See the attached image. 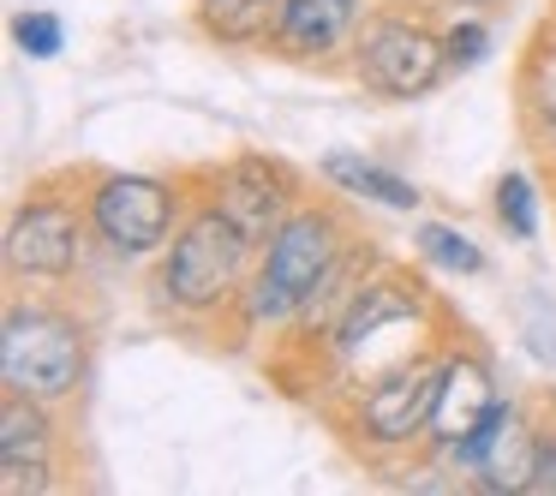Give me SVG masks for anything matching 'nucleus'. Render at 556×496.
Listing matches in <instances>:
<instances>
[{
    "label": "nucleus",
    "instance_id": "1",
    "mask_svg": "<svg viewBox=\"0 0 556 496\" xmlns=\"http://www.w3.org/2000/svg\"><path fill=\"white\" fill-rule=\"evenodd\" d=\"M455 329L443 323L431 335H419L413 347L389 353L377 371L348 377L324 395V419L353 455H425L437 424V400H443V371H448V347Z\"/></svg>",
    "mask_w": 556,
    "mask_h": 496
},
{
    "label": "nucleus",
    "instance_id": "2",
    "mask_svg": "<svg viewBox=\"0 0 556 496\" xmlns=\"http://www.w3.org/2000/svg\"><path fill=\"white\" fill-rule=\"evenodd\" d=\"M252 269H257V245L245 240L216 204L198 198L192 216L180 221V233L156 252L150 300H156V311L168 317L180 335H198L204 323H222L233 341H245L240 300H245Z\"/></svg>",
    "mask_w": 556,
    "mask_h": 496
},
{
    "label": "nucleus",
    "instance_id": "3",
    "mask_svg": "<svg viewBox=\"0 0 556 496\" xmlns=\"http://www.w3.org/2000/svg\"><path fill=\"white\" fill-rule=\"evenodd\" d=\"M359 240L353 228V209L336 204V198H317L305 192L300 209L269 233V245L257 252V269L245 281V300H240V323L245 335H281L293 317L305 311V300L317 293V281L341 264V252Z\"/></svg>",
    "mask_w": 556,
    "mask_h": 496
},
{
    "label": "nucleus",
    "instance_id": "4",
    "mask_svg": "<svg viewBox=\"0 0 556 496\" xmlns=\"http://www.w3.org/2000/svg\"><path fill=\"white\" fill-rule=\"evenodd\" d=\"M90 209H85V168L37 174L18 192L7 233H0V269L7 288H37V293H73L90 264Z\"/></svg>",
    "mask_w": 556,
    "mask_h": 496
},
{
    "label": "nucleus",
    "instance_id": "5",
    "mask_svg": "<svg viewBox=\"0 0 556 496\" xmlns=\"http://www.w3.org/2000/svg\"><path fill=\"white\" fill-rule=\"evenodd\" d=\"M90 347H97V329L78 311L73 293L7 288V311H0V389L66 407L90 377Z\"/></svg>",
    "mask_w": 556,
    "mask_h": 496
},
{
    "label": "nucleus",
    "instance_id": "6",
    "mask_svg": "<svg viewBox=\"0 0 556 496\" xmlns=\"http://www.w3.org/2000/svg\"><path fill=\"white\" fill-rule=\"evenodd\" d=\"M198 204L192 174H114L85 168V209L90 233L121 264H156V252L180 233Z\"/></svg>",
    "mask_w": 556,
    "mask_h": 496
},
{
    "label": "nucleus",
    "instance_id": "7",
    "mask_svg": "<svg viewBox=\"0 0 556 496\" xmlns=\"http://www.w3.org/2000/svg\"><path fill=\"white\" fill-rule=\"evenodd\" d=\"M437 317H448V311L419 281V269L395 264V257H377L359 276V288L348 293V305H341L336 329H329V341H324V383H317V400H324L371 347H383L389 335H401V329H413V323H437Z\"/></svg>",
    "mask_w": 556,
    "mask_h": 496
},
{
    "label": "nucleus",
    "instance_id": "8",
    "mask_svg": "<svg viewBox=\"0 0 556 496\" xmlns=\"http://www.w3.org/2000/svg\"><path fill=\"white\" fill-rule=\"evenodd\" d=\"M353 78L377 102H425L448 73L443 30L425 25L419 0H377L365 13V30L353 42Z\"/></svg>",
    "mask_w": 556,
    "mask_h": 496
},
{
    "label": "nucleus",
    "instance_id": "9",
    "mask_svg": "<svg viewBox=\"0 0 556 496\" xmlns=\"http://www.w3.org/2000/svg\"><path fill=\"white\" fill-rule=\"evenodd\" d=\"M192 180H198V198L216 204L257 252H264L269 233H276L305 198L300 174H293L281 156H264V150H240V156L216 162V168H192Z\"/></svg>",
    "mask_w": 556,
    "mask_h": 496
},
{
    "label": "nucleus",
    "instance_id": "10",
    "mask_svg": "<svg viewBox=\"0 0 556 496\" xmlns=\"http://www.w3.org/2000/svg\"><path fill=\"white\" fill-rule=\"evenodd\" d=\"M359 30H365V0H281L276 25L264 37V54L317 73V66L353 61Z\"/></svg>",
    "mask_w": 556,
    "mask_h": 496
},
{
    "label": "nucleus",
    "instance_id": "11",
    "mask_svg": "<svg viewBox=\"0 0 556 496\" xmlns=\"http://www.w3.org/2000/svg\"><path fill=\"white\" fill-rule=\"evenodd\" d=\"M503 383H496V365L484 353V341L467 335V323L455 329V347H448V371H443V400H437V424H431V443L425 455L443 460L472 424H484L496 407H503Z\"/></svg>",
    "mask_w": 556,
    "mask_h": 496
},
{
    "label": "nucleus",
    "instance_id": "12",
    "mask_svg": "<svg viewBox=\"0 0 556 496\" xmlns=\"http://www.w3.org/2000/svg\"><path fill=\"white\" fill-rule=\"evenodd\" d=\"M515 114H520V144L556 174V25L544 18L515 61Z\"/></svg>",
    "mask_w": 556,
    "mask_h": 496
},
{
    "label": "nucleus",
    "instance_id": "13",
    "mask_svg": "<svg viewBox=\"0 0 556 496\" xmlns=\"http://www.w3.org/2000/svg\"><path fill=\"white\" fill-rule=\"evenodd\" d=\"M539 424H544V395H520L508 400L503 424H496L484 460L472 467L467 484L491 496H520V491H539Z\"/></svg>",
    "mask_w": 556,
    "mask_h": 496
},
{
    "label": "nucleus",
    "instance_id": "14",
    "mask_svg": "<svg viewBox=\"0 0 556 496\" xmlns=\"http://www.w3.org/2000/svg\"><path fill=\"white\" fill-rule=\"evenodd\" d=\"M317 174H324L341 198H359V204L401 209V216L425 209V192L407 180V174L383 168V162H371V156H353V150H324V156H317Z\"/></svg>",
    "mask_w": 556,
    "mask_h": 496
},
{
    "label": "nucleus",
    "instance_id": "15",
    "mask_svg": "<svg viewBox=\"0 0 556 496\" xmlns=\"http://www.w3.org/2000/svg\"><path fill=\"white\" fill-rule=\"evenodd\" d=\"M0 455L13 460H66V419L61 400H37V395H13L0 400Z\"/></svg>",
    "mask_w": 556,
    "mask_h": 496
},
{
    "label": "nucleus",
    "instance_id": "16",
    "mask_svg": "<svg viewBox=\"0 0 556 496\" xmlns=\"http://www.w3.org/2000/svg\"><path fill=\"white\" fill-rule=\"evenodd\" d=\"M281 0H192V30L216 49H264Z\"/></svg>",
    "mask_w": 556,
    "mask_h": 496
},
{
    "label": "nucleus",
    "instance_id": "17",
    "mask_svg": "<svg viewBox=\"0 0 556 496\" xmlns=\"http://www.w3.org/2000/svg\"><path fill=\"white\" fill-rule=\"evenodd\" d=\"M413 252H419V264L431 269H448V276H484V252L467 240V233H455L448 221H413Z\"/></svg>",
    "mask_w": 556,
    "mask_h": 496
},
{
    "label": "nucleus",
    "instance_id": "18",
    "mask_svg": "<svg viewBox=\"0 0 556 496\" xmlns=\"http://www.w3.org/2000/svg\"><path fill=\"white\" fill-rule=\"evenodd\" d=\"M491 216H496V228H503L508 240H520V245L539 240V228H544L539 192H532V180H527L520 168L496 174V186H491Z\"/></svg>",
    "mask_w": 556,
    "mask_h": 496
},
{
    "label": "nucleus",
    "instance_id": "19",
    "mask_svg": "<svg viewBox=\"0 0 556 496\" xmlns=\"http://www.w3.org/2000/svg\"><path fill=\"white\" fill-rule=\"evenodd\" d=\"M443 54H448V73H472V66H484V54H491V18L484 13H448Z\"/></svg>",
    "mask_w": 556,
    "mask_h": 496
},
{
    "label": "nucleus",
    "instance_id": "20",
    "mask_svg": "<svg viewBox=\"0 0 556 496\" xmlns=\"http://www.w3.org/2000/svg\"><path fill=\"white\" fill-rule=\"evenodd\" d=\"M13 42H18V54H30V61H61V49H66V30H61V18L54 13H13Z\"/></svg>",
    "mask_w": 556,
    "mask_h": 496
},
{
    "label": "nucleus",
    "instance_id": "21",
    "mask_svg": "<svg viewBox=\"0 0 556 496\" xmlns=\"http://www.w3.org/2000/svg\"><path fill=\"white\" fill-rule=\"evenodd\" d=\"M54 491H61V467L54 460L0 455V496H54Z\"/></svg>",
    "mask_w": 556,
    "mask_h": 496
},
{
    "label": "nucleus",
    "instance_id": "22",
    "mask_svg": "<svg viewBox=\"0 0 556 496\" xmlns=\"http://www.w3.org/2000/svg\"><path fill=\"white\" fill-rule=\"evenodd\" d=\"M539 491H556V395H544V424H539Z\"/></svg>",
    "mask_w": 556,
    "mask_h": 496
},
{
    "label": "nucleus",
    "instance_id": "23",
    "mask_svg": "<svg viewBox=\"0 0 556 496\" xmlns=\"http://www.w3.org/2000/svg\"><path fill=\"white\" fill-rule=\"evenodd\" d=\"M448 7H455V13H496L503 0H448Z\"/></svg>",
    "mask_w": 556,
    "mask_h": 496
},
{
    "label": "nucleus",
    "instance_id": "24",
    "mask_svg": "<svg viewBox=\"0 0 556 496\" xmlns=\"http://www.w3.org/2000/svg\"><path fill=\"white\" fill-rule=\"evenodd\" d=\"M544 18H551V25H556V0H551V13H544Z\"/></svg>",
    "mask_w": 556,
    "mask_h": 496
},
{
    "label": "nucleus",
    "instance_id": "25",
    "mask_svg": "<svg viewBox=\"0 0 556 496\" xmlns=\"http://www.w3.org/2000/svg\"><path fill=\"white\" fill-rule=\"evenodd\" d=\"M551 192H556V174H551Z\"/></svg>",
    "mask_w": 556,
    "mask_h": 496
}]
</instances>
